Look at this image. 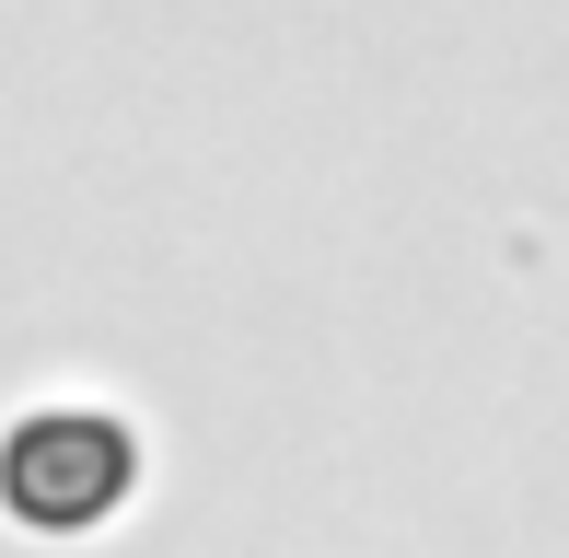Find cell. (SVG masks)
<instances>
[{
    "instance_id": "obj_1",
    "label": "cell",
    "mask_w": 569,
    "mask_h": 558,
    "mask_svg": "<svg viewBox=\"0 0 569 558\" xmlns=\"http://www.w3.org/2000/svg\"><path fill=\"white\" fill-rule=\"evenodd\" d=\"M128 430L117 419H82V408H47L0 442V512L36 524V536H82L128 500Z\"/></svg>"
}]
</instances>
